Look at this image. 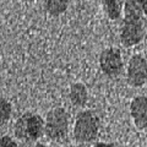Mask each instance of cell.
I'll return each instance as SVG.
<instances>
[{"mask_svg": "<svg viewBox=\"0 0 147 147\" xmlns=\"http://www.w3.org/2000/svg\"><path fill=\"white\" fill-rule=\"evenodd\" d=\"M123 58L115 48L104 49L99 55V66L109 77H117L123 71Z\"/></svg>", "mask_w": 147, "mask_h": 147, "instance_id": "cell-6", "label": "cell"}, {"mask_svg": "<svg viewBox=\"0 0 147 147\" xmlns=\"http://www.w3.org/2000/svg\"><path fill=\"white\" fill-rule=\"evenodd\" d=\"M103 7L110 20H117L121 15L123 3L121 0H103Z\"/></svg>", "mask_w": 147, "mask_h": 147, "instance_id": "cell-10", "label": "cell"}, {"mask_svg": "<svg viewBox=\"0 0 147 147\" xmlns=\"http://www.w3.org/2000/svg\"><path fill=\"white\" fill-rule=\"evenodd\" d=\"M69 147H76V146H69Z\"/></svg>", "mask_w": 147, "mask_h": 147, "instance_id": "cell-16", "label": "cell"}, {"mask_svg": "<svg viewBox=\"0 0 147 147\" xmlns=\"http://www.w3.org/2000/svg\"><path fill=\"white\" fill-rule=\"evenodd\" d=\"M34 147H48V146H45V145H42V144H38V145H36Z\"/></svg>", "mask_w": 147, "mask_h": 147, "instance_id": "cell-15", "label": "cell"}, {"mask_svg": "<svg viewBox=\"0 0 147 147\" xmlns=\"http://www.w3.org/2000/svg\"><path fill=\"white\" fill-rule=\"evenodd\" d=\"M94 147H115V145H113V144H105V142H99V144H97Z\"/></svg>", "mask_w": 147, "mask_h": 147, "instance_id": "cell-13", "label": "cell"}, {"mask_svg": "<svg viewBox=\"0 0 147 147\" xmlns=\"http://www.w3.org/2000/svg\"><path fill=\"white\" fill-rule=\"evenodd\" d=\"M141 4H142V9H144V13L147 16V0H141Z\"/></svg>", "mask_w": 147, "mask_h": 147, "instance_id": "cell-14", "label": "cell"}, {"mask_svg": "<svg viewBox=\"0 0 147 147\" xmlns=\"http://www.w3.org/2000/svg\"><path fill=\"white\" fill-rule=\"evenodd\" d=\"M126 77L132 87H141L147 82V60L142 55L135 54L130 58Z\"/></svg>", "mask_w": 147, "mask_h": 147, "instance_id": "cell-5", "label": "cell"}, {"mask_svg": "<svg viewBox=\"0 0 147 147\" xmlns=\"http://www.w3.org/2000/svg\"><path fill=\"white\" fill-rule=\"evenodd\" d=\"M69 0H44V7L52 16H59L66 11Z\"/></svg>", "mask_w": 147, "mask_h": 147, "instance_id": "cell-9", "label": "cell"}, {"mask_svg": "<svg viewBox=\"0 0 147 147\" xmlns=\"http://www.w3.org/2000/svg\"><path fill=\"white\" fill-rule=\"evenodd\" d=\"M0 147H18L17 144H15V141L10 139L9 136H3L1 141H0Z\"/></svg>", "mask_w": 147, "mask_h": 147, "instance_id": "cell-12", "label": "cell"}, {"mask_svg": "<svg viewBox=\"0 0 147 147\" xmlns=\"http://www.w3.org/2000/svg\"><path fill=\"white\" fill-rule=\"evenodd\" d=\"M144 9L141 0H125L124 20L120 31V42L125 48L139 44L145 34Z\"/></svg>", "mask_w": 147, "mask_h": 147, "instance_id": "cell-1", "label": "cell"}, {"mask_svg": "<svg viewBox=\"0 0 147 147\" xmlns=\"http://www.w3.org/2000/svg\"><path fill=\"white\" fill-rule=\"evenodd\" d=\"M99 119L92 110H84L76 118L74 126V136L81 144L92 142L98 135Z\"/></svg>", "mask_w": 147, "mask_h": 147, "instance_id": "cell-3", "label": "cell"}, {"mask_svg": "<svg viewBox=\"0 0 147 147\" xmlns=\"http://www.w3.org/2000/svg\"><path fill=\"white\" fill-rule=\"evenodd\" d=\"M71 102L77 105V107H82L87 103L88 99V93H87V88L82 84H75L71 86L70 93H69Z\"/></svg>", "mask_w": 147, "mask_h": 147, "instance_id": "cell-8", "label": "cell"}, {"mask_svg": "<svg viewBox=\"0 0 147 147\" xmlns=\"http://www.w3.org/2000/svg\"><path fill=\"white\" fill-rule=\"evenodd\" d=\"M69 130V117L65 109L54 108L45 118V135L52 141H63L66 139Z\"/></svg>", "mask_w": 147, "mask_h": 147, "instance_id": "cell-4", "label": "cell"}, {"mask_svg": "<svg viewBox=\"0 0 147 147\" xmlns=\"http://www.w3.org/2000/svg\"><path fill=\"white\" fill-rule=\"evenodd\" d=\"M45 123L36 113H26L17 119L15 124V135L24 142H34L42 136Z\"/></svg>", "mask_w": 147, "mask_h": 147, "instance_id": "cell-2", "label": "cell"}, {"mask_svg": "<svg viewBox=\"0 0 147 147\" xmlns=\"http://www.w3.org/2000/svg\"><path fill=\"white\" fill-rule=\"evenodd\" d=\"M130 114L135 126L139 130L147 127V98L145 96H139L132 99L130 104Z\"/></svg>", "mask_w": 147, "mask_h": 147, "instance_id": "cell-7", "label": "cell"}, {"mask_svg": "<svg viewBox=\"0 0 147 147\" xmlns=\"http://www.w3.org/2000/svg\"><path fill=\"white\" fill-rule=\"evenodd\" d=\"M0 110H1V124L4 125L9 119L11 117V113H12V107L11 104L7 102L5 98H1V105H0Z\"/></svg>", "mask_w": 147, "mask_h": 147, "instance_id": "cell-11", "label": "cell"}]
</instances>
